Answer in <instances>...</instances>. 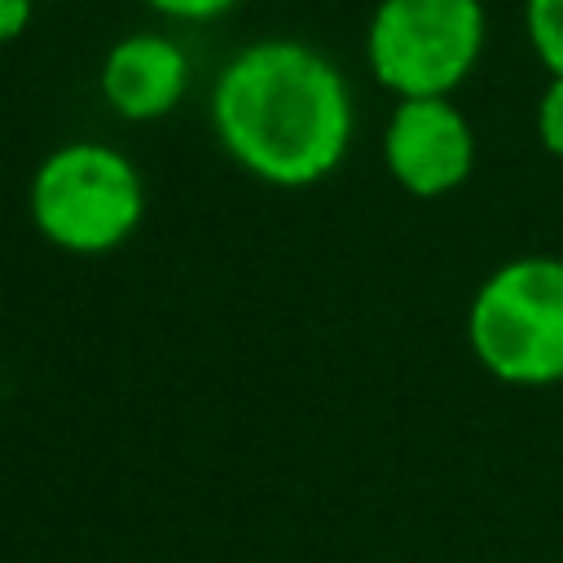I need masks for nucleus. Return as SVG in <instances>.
<instances>
[{"mask_svg": "<svg viewBox=\"0 0 563 563\" xmlns=\"http://www.w3.org/2000/svg\"><path fill=\"white\" fill-rule=\"evenodd\" d=\"M352 88L303 40L238 48L211 88V128L224 154L264 185L303 189L325 180L352 145Z\"/></svg>", "mask_w": 563, "mask_h": 563, "instance_id": "1", "label": "nucleus"}, {"mask_svg": "<svg viewBox=\"0 0 563 563\" xmlns=\"http://www.w3.org/2000/svg\"><path fill=\"white\" fill-rule=\"evenodd\" d=\"M466 343L501 383H563V260L519 255L493 268L471 299Z\"/></svg>", "mask_w": 563, "mask_h": 563, "instance_id": "2", "label": "nucleus"}, {"mask_svg": "<svg viewBox=\"0 0 563 563\" xmlns=\"http://www.w3.org/2000/svg\"><path fill=\"white\" fill-rule=\"evenodd\" d=\"M26 202L44 242L70 255H106L136 233L145 180L123 150L106 141H66L40 158Z\"/></svg>", "mask_w": 563, "mask_h": 563, "instance_id": "3", "label": "nucleus"}, {"mask_svg": "<svg viewBox=\"0 0 563 563\" xmlns=\"http://www.w3.org/2000/svg\"><path fill=\"white\" fill-rule=\"evenodd\" d=\"M488 40L484 0H378L365 26V62L396 97H453Z\"/></svg>", "mask_w": 563, "mask_h": 563, "instance_id": "4", "label": "nucleus"}, {"mask_svg": "<svg viewBox=\"0 0 563 563\" xmlns=\"http://www.w3.org/2000/svg\"><path fill=\"white\" fill-rule=\"evenodd\" d=\"M387 176L413 198H444L475 172V128L453 97H405L383 128Z\"/></svg>", "mask_w": 563, "mask_h": 563, "instance_id": "5", "label": "nucleus"}, {"mask_svg": "<svg viewBox=\"0 0 563 563\" xmlns=\"http://www.w3.org/2000/svg\"><path fill=\"white\" fill-rule=\"evenodd\" d=\"M101 97L128 123L172 114L189 92V53L158 31H132L101 57Z\"/></svg>", "mask_w": 563, "mask_h": 563, "instance_id": "6", "label": "nucleus"}, {"mask_svg": "<svg viewBox=\"0 0 563 563\" xmlns=\"http://www.w3.org/2000/svg\"><path fill=\"white\" fill-rule=\"evenodd\" d=\"M523 31L550 79H563V0H523Z\"/></svg>", "mask_w": 563, "mask_h": 563, "instance_id": "7", "label": "nucleus"}, {"mask_svg": "<svg viewBox=\"0 0 563 563\" xmlns=\"http://www.w3.org/2000/svg\"><path fill=\"white\" fill-rule=\"evenodd\" d=\"M537 141L563 163V79H550L537 101Z\"/></svg>", "mask_w": 563, "mask_h": 563, "instance_id": "8", "label": "nucleus"}, {"mask_svg": "<svg viewBox=\"0 0 563 563\" xmlns=\"http://www.w3.org/2000/svg\"><path fill=\"white\" fill-rule=\"evenodd\" d=\"M145 4L158 18H172V22H216L229 9H238L242 0H145Z\"/></svg>", "mask_w": 563, "mask_h": 563, "instance_id": "9", "label": "nucleus"}, {"mask_svg": "<svg viewBox=\"0 0 563 563\" xmlns=\"http://www.w3.org/2000/svg\"><path fill=\"white\" fill-rule=\"evenodd\" d=\"M31 13H35V0H0V44L18 40L31 26Z\"/></svg>", "mask_w": 563, "mask_h": 563, "instance_id": "10", "label": "nucleus"}]
</instances>
